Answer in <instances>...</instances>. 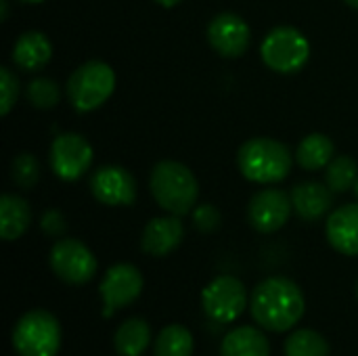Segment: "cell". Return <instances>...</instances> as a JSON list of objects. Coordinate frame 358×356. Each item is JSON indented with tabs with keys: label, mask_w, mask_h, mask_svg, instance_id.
<instances>
[{
	"label": "cell",
	"mask_w": 358,
	"mask_h": 356,
	"mask_svg": "<svg viewBox=\"0 0 358 356\" xmlns=\"http://www.w3.org/2000/svg\"><path fill=\"white\" fill-rule=\"evenodd\" d=\"M250 311L262 329L273 334L289 332L304 317V292L287 277H268L254 287Z\"/></svg>",
	"instance_id": "6da1fadb"
},
{
	"label": "cell",
	"mask_w": 358,
	"mask_h": 356,
	"mask_svg": "<svg viewBox=\"0 0 358 356\" xmlns=\"http://www.w3.org/2000/svg\"><path fill=\"white\" fill-rule=\"evenodd\" d=\"M149 189L157 206L174 216L189 214L199 199V183L195 174L174 159H164L153 166Z\"/></svg>",
	"instance_id": "7a4b0ae2"
},
{
	"label": "cell",
	"mask_w": 358,
	"mask_h": 356,
	"mask_svg": "<svg viewBox=\"0 0 358 356\" xmlns=\"http://www.w3.org/2000/svg\"><path fill=\"white\" fill-rule=\"evenodd\" d=\"M292 164L294 159L287 145L268 136L245 141L237 153V166L241 174L258 185H275L285 180L292 172Z\"/></svg>",
	"instance_id": "3957f363"
},
{
	"label": "cell",
	"mask_w": 358,
	"mask_h": 356,
	"mask_svg": "<svg viewBox=\"0 0 358 356\" xmlns=\"http://www.w3.org/2000/svg\"><path fill=\"white\" fill-rule=\"evenodd\" d=\"M13 348L19 356H57L61 348V325L44 308L25 313L13 327Z\"/></svg>",
	"instance_id": "277c9868"
},
{
	"label": "cell",
	"mask_w": 358,
	"mask_h": 356,
	"mask_svg": "<svg viewBox=\"0 0 358 356\" xmlns=\"http://www.w3.org/2000/svg\"><path fill=\"white\" fill-rule=\"evenodd\" d=\"M115 90V71L103 61L82 63L67 80V97L76 111L99 109Z\"/></svg>",
	"instance_id": "5b68a950"
},
{
	"label": "cell",
	"mask_w": 358,
	"mask_h": 356,
	"mask_svg": "<svg viewBox=\"0 0 358 356\" xmlns=\"http://www.w3.org/2000/svg\"><path fill=\"white\" fill-rule=\"evenodd\" d=\"M260 55L268 69L277 73H296L310 57V42L300 29L292 25H279L262 40Z\"/></svg>",
	"instance_id": "8992f818"
},
{
	"label": "cell",
	"mask_w": 358,
	"mask_h": 356,
	"mask_svg": "<svg viewBox=\"0 0 358 356\" xmlns=\"http://www.w3.org/2000/svg\"><path fill=\"white\" fill-rule=\"evenodd\" d=\"M250 304L245 285L233 275H220L212 279L201 292L203 313L216 323H233L239 319Z\"/></svg>",
	"instance_id": "52a82bcc"
},
{
	"label": "cell",
	"mask_w": 358,
	"mask_h": 356,
	"mask_svg": "<svg viewBox=\"0 0 358 356\" xmlns=\"http://www.w3.org/2000/svg\"><path fill=\"white\" fill-rule=\"evenodd\" d=\"M52 273L67 285H84L94 279L99 262L94 254L80 239H59L48 256Z\"/></svg>",
	"instance_id": "ba28073f"
},
{
	"label": "cell",
	"mask_w": 358,
	"mask_h": 356,
	"mask_svg": "<svg viewBox=\"0 0 358 356\" xmlns=\"http://www.w3.org/2000/svg\"><path fill=\"white\" fill-rule=\"evenodd\" d=\"M143 292V275L134 264L120 262L107 269L99 294L103 298V317H113L115 311L130 306Z\"/></svg>",
	"instance_id": "9c48e42d"
},
{
	"label": "cell",
	"mask_w": 358,
	"mask_h": 356,
	"mask_svg": "<svg viewBox=\"0 0 358 356\" xmlns=\"http://www.w3.org/2000/svg\"><path fill=\"white\" fill-rule=\"evenodd\" d=\"M92 164V147L78 132H63L50 145V168L61 180H78Z\"/></svg>",
	"instance_id": "30bf717a"
},
{
	"label": "cell",
	"mask_w": 358,
	"mask_h": 356,
	"mask_svg": "<svg viewBox=\"0 0 358 356\" xmlns=\"http://www.w3.org/2000/svg\"><path fill=\"white\" fill-rule=\"evenodd\" d=\"M292 197L281 191V189H262L258 191L248 206V218L250 225L264 235L277 233L279 229H283L292 216Z\"/></svg>",
	"instance_id": "8fae6325"
},
{
	"label": "cell",
	"mask_w": 358,
	"mask_h": 356,
	"mask_svg": "<svg viewBox=\"0 0 358 356\" xmlns=\"http://www.w3.org/2000/svg\"><path fill=\"white\" fill-rule=\"evenodd\" d=\"M208 42L220 57L237 59L248 52L252 29L243 17L235 13H220L208 25Z\"/></svg>",
	"instance_id": "7c38bea8"
},
{
	"label": "cell",
	"mask_w": 358,
	"mask_h": 356,
	"mask_svg": "<svg viewBox=\"0 0 358 356\" xmlns=\"http://www.w3.org/2000/svg\"><path fill=\"white\" fill-rule=\"evenodd\" d=\"M90 191L105 206H130L136 199V180L122 166H101L90 178Z\"/></svg>",
	"instance_id": "4fadbf2b"
},
{
	"label": "cell",
	"mask_w": 358,
	"mask_h": 356,
	"mask_svg": "<svg viewBox=\"0 0 358 356\" xmlns=\"http://www.w3.org/2000/svg\"><path fill=\"white\" fill-rule=\"evenodd\" d=\"M185 239V225L180 216H159L147 222L143 237H141V248L145 254L162 258L172 254Z\"/></svg>",
	"instance_id": "5bb4252c"
},
{
	"label": "cell",
	"mask_w": 358,
	"mask_h": 356,
	"mask_svg": "<svg viewBox=\"0 0 358 356\" xmlns=\"http://www.w3.org/2000/svg\"><path fill=\"white\" fill-rule=\"evenodd\" d=\"M329 245L344 254L358 256V204H344L336 208L325 225Z\"/></svg>",
	"instance_id": "9a60e30c"
},
{
	"label": "cell",
	"mask_w": 358,
	"mask_h": 356,
	"mask_svg": "<svg viewBox=\"0 0 358 356\" xmlns=\"http://www.w3.org/2000/svg\"><path fill=\"white\" fill-rule=\"evenodd\" d=\"M289 197H292L294 212L306 222H315L323 218L334 206V191L327 185L315 180L296 185Z\"/></svg>",
	"instance_id": "2e32d148"
},
{
	"label": "cell",
	"mask_w": 358,
	"mask_h": 356,
	"mask_svg": "<svg viewBox=\"0 0 358 356\" xmlns=\"http://www.w3.org/2000/svg\"><path fill=\"white\" fill-rule=\"evenodd\" d=\"M52 57L50 40L36 29L23 31L13 44V63L23 71H38L46 67Z\"/></svg>",
	"instance_id": "e0dca14e"
},
{
	"label": "cell",
	"mask_w": 358,
	"mask_h": 356,
	"mask_svg": "<svg viewBox=\"0 0 358 356\" xmlns=\"http://www.w3.org/2000/svg\"><path fill=\"white\" fill-rule=\"evenodd\" d=\"M220 356H271V342L262 329L243 325L222 338Z\"/></svg>",
	"instance_id": "ac0fdd59"
},
{
	"label": "cell",
	"mask_w": 358,
	"mask_h": 356,
	"mask_svg": "<svg viewBox=\"0 0 358 356\" xmlns=\"http://www.w3.org/2000/svg\"><path fill=\"white\" fill-rule=\"evenodd\" d=\"M31 225V208L29 204L13 193H4L0 197V237L4 241L19 239Z\"/></svg>",
	"instance_id": "d6986e66"
},
{
	"label": "cell",
	"mask_w": 358,
	"mask_h": 356,
	"mask_svg": "<svg viewBox=\"0 0 358 356\" xmlns=\"http://www.w3.org/2000/svg\"><path fill=\"white\" fill-rule=\"evenodd\" d=\"M334 157H336V145L327 134L321 132L304 136L296 149V162L300 164V168L308 172H319L327 168Z\"/></svg>",
	"instance_id": "ffe728a7"
},
{
	"label": "cell",
	"mask_w": 358,
	"mask_h": 356,
	"mask_svg": "<svg viewBox=\"0 0 358 356\" xmlns=\"http://www.w3.org/2000/svg\"><path fill=\"white\" fill-rule=\"evenodd\" d=\"M149 346H151V327L145 319L138 317L126 319L113 336V348L120 356H143Z\"/></svg>",
	"instance_id": "44dd1931"
},
{
	"label": "cell",
	"mask_w": 358,
	"mask_h": 356,
	"mask_svg": "<svg viewBox=\"0 0 358 356\" xmlns=\"http://www.w3.org/2000/svg\"><path fill=\"white\" fill-rule=\"evenodd\" d=\"M193 336L185 325H166L153 344V356H193Z\"/></svg>",
	"instance_id": "7402d4cb"
},
{
	"label": "cell",
	"mask_w": 358,
	"mask_h": 356,
	"mask_svg": "<svg viewBox=\"0 0 358 356\" xmlns=\"http://www.w3.org/2000/svg\"><path fill=\"white\" fill-rule=\"evenodd\" d=\"M285 356H329V342L315 329H296L285 340Z\"/></svg>",
	"instance_id": "603a6c76"
},
{
	"label": "cell",
	"mask_w": 358,
	"mask_h": 356,
	"mask_svg": "<svg viewBox=\"0 0 358 356\" xmlns=\"http://www.w3.org/2000/svg\"><path fill=\"white\" fill-rule=\"evenodd\" d=\"M358 178L357 162L348 155H338L325 168V183L334 193H346L355 187Z\"/></svg>",
	"instance_id": "cb8c5ba5"
},
{
	"label": "cell",
	"mask_w": 358,
	"mask_h": 356,
	"mask_svg": "<svg viewBox=\"0 0 358 356\" xmlns=\"http://www.w3.org/2000/svg\"><path fill=\"white\" fill-rule=\"evenodd\" d=\"M25 97L36 109H52L61 101V88L50 78H34L25 88Z\"/></svg>",
	"instance_id": "d4e9b609"
},
{
	"label": "cell",
	"mask_w": 358,
	"mask_h": 356,
	"mask_svg": "<svg viewBox=\"0 0 358 356\" xmlns=\"http://www.w3.org/2000/svg\"><path fill=\"white\" fill-rule=\"evenodd\" d=\"M38 178H40V164L31 153L23 151V153L13 157V162H10V180L21 191H31L36 187Z\"/></svg>",
	"instance_id": "484cf974"
},
{
	"label": "cell",
	"mask_w": 358,
	"mask_h": 356,
	"mask_svg": "<svg viewBox=\"0 0 358 356\" xmlns=\"http://www.w3.org/2000/svg\"><path fill=\"white\" fill-rule=\"evenodd\" d=\"M0 92H2L0 113L8 115L17 103V97H19V80L8 67H0Z\"/></svg>",
	"instance_id": "4316f807"
},
{
	"label": "cell",
	"mask_w": 358,
	"mask_h": 356,
	"mask_svg": "<svg viewBox=\"0 0 358 356\" xmlns=\"http://www.w3.org/2000/svg\"><path fill=\"white\" fill-rule=\"evenodd\" d=\"M193 225L201 233H214L220 227V212L212 204H201L193 212Z\"/></svg>",
	"instance_id": "83f0119b"
},
{
	"label": "cell",
	"mask_w": 358,
	"mask_h": 356,
	"mask_svg": "<svg viewBox=\"0 0 358 356\" xmlns=\"http://www.w3.org/2000/svg\"><path fill=\"white\" fill-rule=\"evenodd\" d=\"M40 227L42 231L48 235V237H61L65 235L67 231V222H65V216L59 212V210H46L42 220H40Z\"/></svg>",
	"instance_id": "f1b7e54d"
},
{
	"label": "cell",
	"mask_w": 358,
	"mask_h": 356,
	"mask_svg": "<svg viewBox=\"0 0 358 356\" xmlns=\"http://www.w3.org/2000/svg\"><path fill=\"white\" fill-rule=\"evenodd\" d=\"M153 2H157V4H159V6H164V8H172V6L180 4L182 0H153Z\"/></svg>",
	"instance_id": "f546056e"
},
{
	"label": "cell",
	"mask_w": 358,
	"mask_h": 356,
	"mask_svg": "<svg viewBox=\"0 0 358 356\" xmlns=\"http://www.w3.org/2000/svg\"><path fill=\"white\" fill-rule=\"evenodd\" d=\"M0 6H2L0 21H6V19H8V0H0Z\"/></svg>",
	"instance_id": "4dcf8cb0"
},
{
	"label": "cell",
	"mask_w": 358,
	"mask_h": 356,
	"mask_svg": "<svg viewBox=\"0 0 358 356\" xmlns=\"http://www.w3.org/2000/svg\"><path fill=\"white\" fill-rule=\"evenodd\" d=\"M348 6H352V8H358V0H344Z\"/></svg>",
	"instance_id": "1f68e13d"
},
{
	"label": "cell",
	"mask_w": 358,
	"mask_h": 356,
	"mask_svg": "<svg viewBox=\"0 0 358 356\" xmlns=\"http://www.w3.org/2000/svg\"><path fill=\"white\" fill-rule=\"evenodd\" d=\"M21 2H27V4H40V2H44V0H21Z\"/></svg>",
	"instance_id": "d6a6232c"
},
{
	"label": "cell",
	"mask_w": 358,
	"mask_h": 356,
	"mask_svg": "<svg viewBox=\"0 0 358 356\" xmlns=\"http://www.w3.org/2000/svg\"><path fill=\"white\" fill-rule=\"evenodd\" d=\"M352 189H355V195H357V199H358V178H357V183H355V187H352Z\"/></svg>",
	"instance_id": "836d02e7"
},
{
	"label": "cell",
	"mask_w": 358,
	"mask_h": 356,
	"mask_svg": "<svg viewBox=\"0 0 358 356\" xmlns=\"http://www.w3.org/2000/svg\"><path fill=\"white\" fill-rule=\"evenodd\" d=\"M357 298H358V283H357Z\"/></svg>",
	"instance_id": "e575fe53"
}]
</instances>
